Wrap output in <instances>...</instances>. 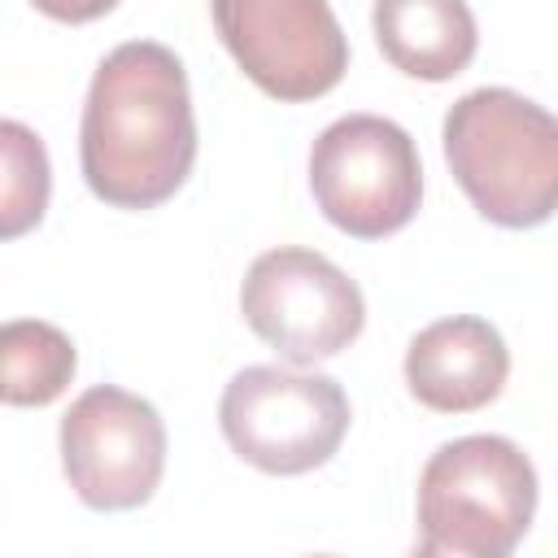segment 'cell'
I'll list each match as a JSON object with an SVG mask.
<instances>
[{"instance_id":"11","label":"cell","mask_w":558,"mask_h":558,"mask_svg":"<svg viewBox=\"0 0 558 558\" xmlns=\"http://www.w3.org/2000/svg\"><path fill=\"white\" fill-rule=\"evenodd\" d=\"M74 340L39 318H13L0 327V392L9 405H48L74 379Z\"/></svg>"},{"instance_id":"10","label":"cell","mask_w":558,"mask_h":558,"mask_svg":"<svg viewBox=\"0 0 558 558\" xmlns=\"http://www.w3.org/2000/svg\"><path fill=\"white\" fill-rule=\"evenodd\" d=\"M371 22L379 52L423 83L462 74L480 48V26L466 0H375Z\"/></svg>"},{"instance_id":"6","label":"cell","mask_w":558,"mask_h":558,"mask_svg":"<svg viewBox=\"0 0 558 558\" xmlns=\"http://www.w3.org/2000/svg\"><path fill=\"white\" fill-rule=\"evenodd\" d=\"M240 314L279 357L314 366L362 336L366 301L331 257L288 244L253 257L240 288Z\"/></svg>"},{"instance_id":"3","label":"cell","mask_w":558,"mask_h":558,"mask_svg":"<svg viewBox=\"0 0 558 558\" xmlns=\"http://www.w3.org/2000/svg\"><path fill=\"white\" fill-rule=\"evenodd\" d=\"M536 493V466L514 440H445L418 475V549L453 558H506L532 527Z\"/></svg>"},{"instance_id":"12","label":"cell","mask_w":558,"mask_h":558,"mask_svg":"<svg viewBox=\"0 0 558 558\" xmlns=\"http://www.w3.org/2000/svg\"><path fill=\"white\" fill-rule=\"evenodd\" d=\"M0 231L4 240L31 231L48 209V153L39 135L13 118L0 122Z\"/></svg>"},{"instance_id":"13","label":"cell","mask_w":558,"mask_h":558,"mask_svg":"<svg viewBox=\"0 0 558 558\" xmlns=\"http://www.w3.org/2000/svg\"><path fill=\"white\" fill-rule=\"evenodd\" d=\"M44 17H52V22H92V17H100V13H109L118 0H31Z\"/></svg>"},{"instance_id":"1","label":"cell","mask_w":558,"mask_h":558,"mask_svg":"<svg viewBox=\"0 0 558 558\" xmlns=\"http://www.w3.org/2000/svg\"><path fill=\"white\" fill-rule=\"evenodd\" d=\"M87 187L113 209L170 201L196 161V118L183 61L153 39H126L92 74L78 126Z\"/></svg>"},{"instance_id":"4","label":"cell","mask_w":558,"mask_h":558,"mask_svg":"<svg viewBox=\"0 0 558 558\" xmlns=\"http://www.w3.org/2000/svg\"><path fill=\"white\" fill-rule=\"evenodd\" d=\"M310 192L331 227L353 240L401 231L423 201L418 148L392 118H336L310 148Z\"/></svg>"},{"instance_id":"9","label":"cell","mask_w":558,"mask_h":558,"mask_svg":"<svg viewBox=\"0 0 558 558\" xmlns=\"http://www.w3.org/2000/svg\"><path fill=\"white\" fill-rule=\"evenodd\" d=\"M510 375V349L488 318L453 314L423 327L405 349V384L436 414H471L497 401Z\"/></svg>"},{"instance_id":"7","label":"cell","mask_w":558,"mask_h":558,"mask_svg":"<svg viewBox=\"0 0 558 558\" xmlns=\"http://www.w3.org/2000/svg\"><path fill=\"white\" fill-rule=\"evenodd\" d=\"M209 13L244 78L275 100H318L349 70V39L327 0H209Z\"/></svg>"},{"instance_id":"5","label":"cell","mask_w":558,"mask_h":558,"mask_svg":"<svg viewBox=\"0 0 558 558\" xmlns=\"http://www.w3.org/2000/svg\"><path fill=\"white\" fill-rule=\"evenodd\" d=\"M227 445L266 475H305L323 466L349 432V397L331 375L283 366H244L218 401Z\"/></svg>"},{"instance_id":"2","label":"cell","mask_w":558,"mask_h":558,"mask_svg":"<svg viewBox=\"0 0 558 558\" xmlns=\"http://www.w3.org/2000/svg\"><path fill=\"white\" fill-rule=\"evenodd\" d=\"M445 161L497 227L527 231L558 214V118L510 87H475L449 105Z\"/></svg>"},{"instance_id":"8","label":"cell","mask_w":558,"mask_h":558,"mask_svg":"<svg viewBox=\"0 0 558 558\" xmlns=\"http://www.w3.org/2000/svg\"><path fill=\"white\" fill-rule=\"evenodd\" d=\"M61 466L83 506L135 510L161 484L166 423L144 397L96 384L61 418Z\"/></svg>"}]
</instances>
